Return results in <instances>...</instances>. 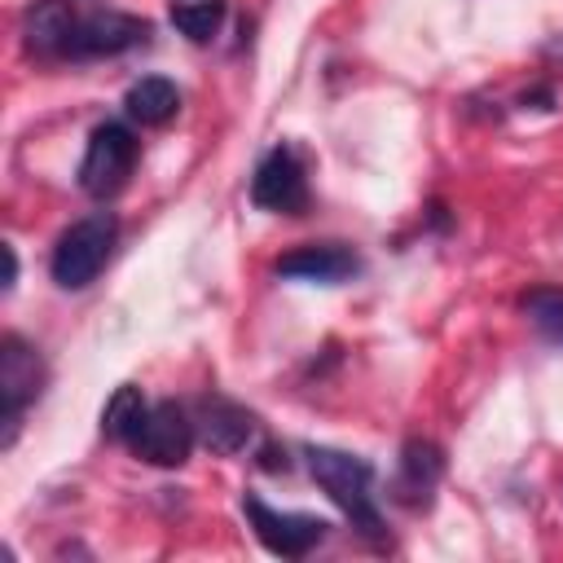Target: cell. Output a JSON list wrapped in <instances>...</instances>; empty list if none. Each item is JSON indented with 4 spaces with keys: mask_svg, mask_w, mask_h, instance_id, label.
Segmentation results:
<instances>
[{
    "mask_svg": "<svg viewBox=\"0 0 563 563\" xmlns=\"http://www.w3.org/2000/svg\"><path fill=\"white\" fill-rule=\"evenodd\" d=\"M303 457H308L312 479L352 519V528L369 541H383V515H378V501H374V466L356 453L325 449V444H308Z\"/></svg>",
    "mask_w": 563,
    "mask_h": 563,
    "instance_id": "cell-1",
    "label": "cell"
},
{
    "mask_svg": "<svg viewBox=\"0 0 563 563\" xmlns=\"http://www.w3.org/2000/svg\"><path fill=\"white\" fill-rule=\"evenodd\" d=\"M114 238H119V224H114L110 211H92V216L75 220V224L57 238V246H53V260H48L53 282H57L62 290H84L88 282H97V273H101L106 260H110Z\"/></svg>",
    "mask_w": 563,
    "mask_h": 563,
    "instance_id": "cell-2",
    "label": "cell"
},
{
    "mask_svg": "<svg viewBox=\"0 0 563 563\" xmlns=\"http://www.w3.org/2000/svg\"><path fill=\"white\" fill-rule=\"evenodd\" d=\"M132 167H136V136H132V128H123L114 119L97 123L92 136H88L84 163H79V189L88 198L106 202V198H114L128 185Z\"/></svg>",
    "mask_w": 563,
    "mask_h": 563,
    "instance_id": "cell-3",
    "label": "cell"
},
{
    "mask_svg": "<svg viewBox=\"0 0 563 563\" xmlns=\"http://www.w3.org/2000/svg\"><path fill=\"white\" fill-rule=\"evenodd\" d=\"M44 391V361L40 352L22 339V334H4L0 339V422H4V449H13L22 413L31 400H40Z\"/></svg>",
    "mask_w": 563,
    "mask_h": 563,
    "instance_id": "cell-4",
    "label": "cell"
},
{
    "mask_svg": "<svg viewBox=\"0 0 563 563\" xmlns=\"http://www.w3.org/2000/svg\"><path fill=\"white\" fill-rule=\"evenodd\" d=\"M242 515L251 523V532L260 537V545L268 554L282 559H303L312 545H321L330 537V523L317 515H299V510H273L268 501H260L255 493L242 497Z\"/></svg>",
    "mask_w": 563,
    "mask_h": 563,
    "instance_id": "cell-5",
    "label": "cell"
},
{
    "mask_svg": "<svg viewBox=\"0 0 563 563\" xmlns=\"http://www.w3.org/2000/svg\"><path fill=\"white\" fill-rule=\"evenodd\" d=\"M150 40V22L145 18H132V13H119V9H97V13H79L75 18V31L66 40V53L62 57H114V53H128L136 44Z\"/></svg>",
    "mask_w": 563,
    "mask_h": 563,
    "instance_id": "cell-6",
    "label": "cell"
},
{
    "mask_svg": "<svg viewBox=\"0 0 563 563\" xmlns=\"http://www.w3.org/2000/svg\"><path fill=\"white\" fill-rule=\"evenodd\" d=\"M194 440H198L194 418L176 400H158V405H150L141 431L132 435V453L150 466H180V462H189Z\"/></svg>",
    "mask_w": 563,
    "mask_h": 563,
    "instance_id": "cell-7",
    "label": "cell"
},
{
    "mask_svg": "<svg viewBox=\"0 0 563 563\" xmlns=\"http://www.w3.org/2000/svg\"><path fill=\"white\" fill-rule=\"evenodd\" d=\"M251 202L260 211H277V216H299L308 207V176L290 145H273L260 158V167L251 176Z\"/></svg>",
    "mask_w": 563,
    "mask_h": 563,
    "instance_id": "cell-8",
    "label": "cell"
},
{
    "mask_svg": "<svg viewBox=\"0 0 563 563\" xmlns=\"http://www.w3.org/2000/svg\"><path fill=\"white\" fill-rule=\"evenodd\" d=\"M440 475H444V453L435 440H405L400 444V457H396V475H391V501L405 506V510H427L435 488H440Z\"/></svg>",
    "mask_w": 563,
    "mask_h": 563,
    "instance_id": "cell-9",
    "label": "cell"
},
{
    "mask_svg": "<svg viewBox=\"0 0 563 563\" xmlns=\"http://www.w3.org/2000/svg\"><path fill=\"white\" fill-rule=\"evenodd\" d=\"M277 277H290V282H317V286H339L347 277L361 273V260L356 251L339 246V242H308V246H295L286 251L277 264H273Z\"/></svg>",
    "mask_w": 563,
    "mask_h": 563,
    "instance_id": "cell-10",
    "label": "cell"
},
{
    "mask_svg": "<svg viewBox=\"0 0 563 563\" xmlns=\"http://www.w3.org/2000/svg\"><path fill=\"white\" fill-rule=\"evenodd\" d=\"M198 440L211 449V453H242L246 449V440H251V431H255V418L242 409V405H233V400H224V396H202V405H198Z\"/></svg>",
    "mask_w": 563,
    "mask_h": 563,
    "instance_id": "cell-11",
    "label": "cell"
},
{
    "mask_svg": "<svg viewBox=\"0 0 563 563\" xmlns=\"http://www.w3.org/2000/svg\"><path fill=\"white\" fill-rule=\"evenodd\" d=\"M75 4L70 0H35L26 9V22H22V35H26V48L40 53V57H62L66 53V40L75 31Z\"/></svg>",
    "mask_w": 563,
    "mask_h": 563,
    "instance_id": "cell-12",
    "label": "cell"
},
{
    "mask_svg": "<svg viewBox=\"0 0 563 563\" xmlns=\"http://www.w3.org/2000/svg\"><path fill=\"white\" fill-rule=\"evenodd\" d=\"M123 110H128V119H136L141 128H158V123H167V119L180 110V92H176L172 79L145 75V79H136V84L128 88Z\"/></svg>",
    "mask_w": 563,
    "mask_h": 563,
    "instance_id": "cell-13",
    "label": "cell"
},
{
    "mask_svg": "<svg viewBox=\"0 0 563 563\" xmlns=\"http://www.w3.org/2000/svg\"><path fill=\"white\" fill-rule=\"evenodd\" d=\"M145 413H150V405H145L141 387L123 383V387H114V396H110L106 409H101V435H106V440H123V444H132V435L141 431Z\"/></svg>",
    "mask_w": 563,
    "mask_h": 563,
    "instance_id": "cell-14",
    "label": "cell"
},
{
    "mask_svg": "<svg viewBox=\"0 0 563 563\" xmlns=\"http://www.w3.org/2000/svg\"><path fill=\"white\" fill-rule=\"evenodd\" d=\"M224 13H229L224 0H189V4H176V9H172V26H176L185 40L207 44V40L220 31Z\"/></svg>",
    "mask_w": 563,
    "mask_h": 563,
    "instance_id": "cell-15",
    "label": "cell"
},
{
    "mask_svg": "<svg viewBox=\"0 0 563 563\" xmlns=\"http://www.w3.org/2000/svg\"><path fill=\"white\" fill-rule=\"evenodd\" d=\"M523 317L554 343H563V286H532L523 299H519Z\"/></svg>",
    "mask_w": 563,
    "mask_h": 563,
    "instance_id": "cell-16",
    "label": "cell"
},
{
    "mask_svg": "<svg viewBox=\"0 0 563 563\" xmlns=\"http://www.w3.org/2000/svg\"><path fill=\"white\" fill-rule=\"evenodd\" d=\"M13 282H18V255H13V246L4 242V290H13Z\"/></svg>",
    "mask_w": 563,
    "mask_h": 563,
    "instance_id": "cell-17",
    "label": "cell"
}]
</instances>
